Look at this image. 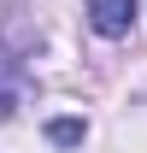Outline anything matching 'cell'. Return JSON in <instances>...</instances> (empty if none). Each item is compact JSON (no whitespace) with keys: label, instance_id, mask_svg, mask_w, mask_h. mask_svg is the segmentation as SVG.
Segmentation results:
<instances>
[{"label":"cell","instance_id":"1","mask_svg":"<svg viewBox=\"0 0 147 153\" xmlns=\"http://www.w3.org/2000/svg\"><path fill=\"white\" fill-rule=\"evenodd\" d=\"M88 24H94V36H129L135 30V0H88Z\"/></svg>","mask_w":147,"mask_h":153},{"label":"cell","instance_id":"3","mask_svg":"<svg viewBox=\"0 0 147 153\" xmlns=\"http://www.w3.org/2000/svg\"><path fill=\"white\" fill-rule=\"evenodd\" d=\"M47 141L76 147V141H82V118H53V124H47Z\"/></svg>","mask_w":147,"mask_h":153},{"label":"cell","instance_id":"2","mask_svg":"<svg viewBox=\"0 0 147 153\" xmlns=\"http://www.w3.org/2000/svg\"><path fill=\"white\" fill-rule=\"evenodd\" d=\"M24 100H30V65L12 59V53H0V118H12Z\"/></svg>","mask_w":147,"mask_h":153}]
</instances>
